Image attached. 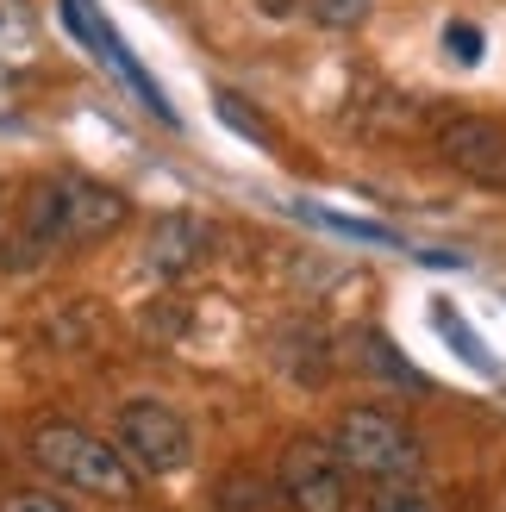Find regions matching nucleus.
Returning <instances> with one entry per match:
<instances>
[{
    "label": "nucleus",
    "mask_w": 506,
    "mask_h": 512,
    "mask_svg": "<svg viewBox=\"0 0 506 512\" xmlns=\"http://www.w3.org/2000/svg\"><path fill=\"white\" fill-rule=\"evenodd\" d=\"M213 113H219L225 125H232L238 138H250V144H269V119H263V113H250V100H244V94L219 88V94H213Z\"/></svg>",
    "instance_id": "obj_11"
},
{
    "label": "nucleus",
    "mask_w": 506,
    "mask_h": 512,
    "mask_svg": "<svg viewBox=\"0 0 506 512\" xmlns=\"http://www.w3.org/2000/svg\"><path fill=\"white\" fill-rule=\"evenodd\" d=\"M375 512H438L432 500H425L413 481H388L382 494H375Z\"/></svg>",
    "instance_id": "obj_15"
},
{
    "label": "nucleus",
    "mask_w": 506,
    "mask_h": 512,
    "mask_svg": "<svg viewBox=\"0 0 506 512\" xmlns=\"http://www.w3.org/2000/svg\"><path fill=\"white\" fill-rule=\"evenodd\" d=\"M432 319H438V331H444V338H450V344H457V356H463V363H475V369H482V375H494V369H500V363H494V356L482 350V338H475V331H469V325H463L457 313H450V306H438V313H432Z\"/></svg>",
    "instance_id": "obj_12"
},
{
    "label": "nucleus",
    "mask_w": 506,
    "mask_h": 512,
    "mask_svg": "<svg viewBox=\"0 0 506 512\" xmlns=\"http://www.w3.org/2000/svg\"><path fill=\"white\" fill-rule=\"evenodd\" d=\"M275 344H282V350H275V363H282L294 381H307V388H319L325 369H332V356H325V331H319V325H288Z\"/></svg>",
    "instance_id": "obj_8"
},
{
    "label": "nucleus",
    "mask_w": 506,
    "mask_h": 512,
    "mask_svg": "<svg viewBox=\"0 0 506 512\" xmlns=\"http://www.w3.org/2000/svg\"><path fill=\"white\" fill-rule=\"evenodd\" d=\"M269 481L257 475H232V481H219V512H269Z\"/></svg>",
    "instance_id": "obj_13"
},
{
    "label": "nucleus",
    "mask_w": 506,
    "mask_h": 512,
    "mask_svg": "<svg viewBox=\"0 0 506 512\" xmlns=\"http://www.w3.org/2000/svg\"><path fill=\"white\" fill-rule=\"evenodd\" d=\"M357 369H369L375 381H394V388H425V375L400 356L388 331H357Z\"/></svg>",
    "instance_id": "obj_9"
},
{
    "label": "nucleus",
    "mask_w": 506,
    "mask_h": 512,
    "mask_svg": "<svg viewBox=\"0 0 506 512\" xmlns=\"http://www.w3.org/2000/svg\"><path fill=\"white\" fill-rule=\"evenodd\" d=\"M332 450L344 456L350 475H369L375 488H388V481H413L425 469V450L407 425H400L388 406H350L332 431Z\"/></svg>",
    "instance_id": "obj_2"
},
{
    "label": "nucleus",
    "mask_w": 506,
    "mask_h": 512,
    "mask_svg": "<svg viewBox=\"0 0 506 512\" xmlns=\"http://www.w3.org/2000/svg\"><path fill=\"white\" fill-rule=\"evenodd\" d=\"M438 157L469 175L475 188H500L506 194V125L482 119V113H457L438 125Z\"/></svg>",
    "instance_id": "obj_5"
},
{
    "label": "nucleus",
    "mask_w": 506,
    "mask_h": 512,
    "mask_svg": "<svg viewBox=\"0 0 506 512\" xmlns=\"http://www.w3.org/2000/svg\"><path fill=\"white\" fill-rule=\"evenodd\" d=\"M32 463L50 475V481H63V488L75 494H94V500H138V469H132V456H125L119 444L107 438H94L88 425H69V419H38L32 425Z\"/></svg>",
    "instance_id": "obj_1"
},
{
    "label": "nucleus",
    "mask_w": 506,
    "mask_h": 512,
    "mask_svg": "<svg viewBox=\"0 0 506 512\" xmlns=\"http://www.w3.org/2000/svg\"><path fill=\"white\" fill-rule=\"evenodd\" d=\"M150 269L157 275H188L207 263V250H213V225L207 219H194V213H169L157 219V232H150Z\"/></svg>",
    "instance_id": "obj_7"
},
{
    "label": "nucleus",
    "mask_w": 506,
    "mask_h": 512,
    "mask_svg": "<svg viewBox=\"0 0 506 512\" xmlns=\"http://www.w3.org/2000/svg\"><path fill=\"white\" fill-rule=\"evenodd\" d=\"M119 450L132 456L138 475H175L194 456V431L188 419L163 400H132L119 413Z\"/></svg>",
    "instance_id": "obj_3"
},
{
    "label": "nucleus",
    "mask_w": 506,
    "mask_h": 512,
    "mask_svg": "<svg viewBox=\"0 0 506 512\" xmlns=\"http://www.w3.org/2000/svg\"><path fill=\"white\" fill-rule=\"evenodd\" d=\"M300 219H313V225H325V232H338V238H363V244H388V250H407L388 225H369V219H344V213H325V207H294Z\"/></svg>",
    "instance_id": "obj_10"
},
{
    "label": "nucleus",
    "mask_w": 506,
    "mask_h": 512,
    "mask_svg": "<svg viewBox=\"0 0 506 512\" xmlns=\"http://www.w3.org/2000/svg\"><path fill=\"white\" fill-rule=\"evenodd\" d=\"M282 494L294 512H350V469L332 444L294 438L282 450Z\"/></svg>",
    "instance_id": "obj_4"
},
{
    "label": "nucleus",
    "mask_w": 506,
    "mask_h": 512,
    "mask_svg": "<svg viewBox=\"0 0 506 512\" xmlns=\"http://www.w3.org/2000/svg\"><path fill=\"white\" fill-rule=\"evenodd\" d=\"M444 50H450L457 63H482V25L450 19V25H444Z\"/></svg>",
    "instance_id": "obj_14"
},
{
    "label": "nucleus",
    "mask_w": 506,
    "mask_h": 512,
    "mask_svg": "<svg viewBox=\"0 0 506 512\" xmlns=\"http://www.w3.org/2000/svg\"><path fill=\"white\" fill-rule=\"evenodd\" d=\"M257 7H263V13H269V19H288V13H294V7H300V0H257Z\"/></svg>",
    "instance_id": "obj_17"
},
{
    "label": "nucleus",
    "mask_w": 506,
    "mask_h": 512,
    "mask_svg": "<svg viewBox=\"0 0 506 512\" xmlns=\"http://www.w3.org/2000/svg\"><path fill=\"white\" fill-rule=\"evenodd\" d=\"M0 512H69V506L50 500V494H7V500H0Z\"/></svg>",
    "instance_id": "obj_16"
},
{
    "label": "nucleus",
    "mask_w": 506,
    "mask_h": 512,
    "mask_svg": "<svg viewBox=\"0 0 506 512\" xmlns=\"http://www.w3.org/2000/svg\"><path fill=\"white\" fill-rule=\"evenodd\" d=\"M63 188V250H82L100 244L107 232L125 225V194L107 182H88V175H57Z\"/></svg>",
    "instance_id": "obj_6"
}]
</instances>
